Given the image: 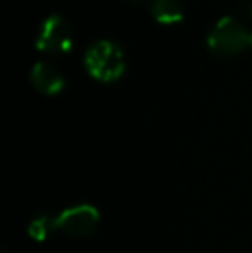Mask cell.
Instances as JSON below:
<instances>
[{
  "label": "cell",
  "instance_id": "3",
  "mask_svg": "<svg viewBox=\"0 0 252 253\" xmlns=\"http://www.w3.org/2000/svg\"><path fill=\"white\" fill-rule=\"evenodd\" d=\"M99 224V212L92 205H76L55 217V227L76 238H88Z\"/></svg>",
  "mask_w": 252,
  "mask_h": 253
},
{
  "label": "cell",
  "instance_id": "9",
  "mask_svg": "<svg viewBox=\"0 0 252 253\" xmlns=\"http://www.w3.org/2000/svg\"><path fill=\"white\" fill-rule=\"evenodd\" d=\"M2 253H9V252H7V250H3V252H2Z\"/></svg>",
  "mask_w": 252,
  "mask_h": 253
},
{
  "label": "cell",
  "instance_id": "4",
  "mask_svg": "<svg viewBox=\"0 0 252 253\" xmlns=\"http://www.w3.org/2000/svg\"><path fill=\"white\" fill-rule=\"evenodd\" d=\"M35 43L47 52H64L71 47V28L61 14H50L40 23Z\"/></svg>",
  "mask_w": 252,
  "mask_h": 253
},
{
  "label": "cell",
  "instance_id": "7",
  "mask_svg": "<svg viewBox=\"0 0 252 253\" xmlns=\"http://www.w3.org/2000/svg\"><path fill=\"white\" fill-rule=\"evenodd\" d=\"M54 229H57V227H55V219H50V217H47V215H40L30 224L28 233L31 234V238L40 241V240H45Z\"/></svg>",
  "mask_w": 252,
  "mask_h": 253
},
{
  "label": "cell",
  "instance_id": "6",
  "mask_svg": "<svg viewBox=\"0 0 252 253\" xmlns=\"http://www.w3.org/2000/svg\"><path fill=\"white\" fill-rule=\"evenodd\" d=\"M151 12L161 23H175L183 17L180 0H151Z\"/></svg>",
  "mask_w": 252,
  "mask_h": 253
},
{
  "label": "cell",
  "instance_id": "5",
  "mask_svg": "<svg viewBox=\"0 0 252 253\" xmlns=\"http://www.w3.org/2000/svg\"><path fill=\"white\" fill-rule=\"evenodd\" d=\"M30 78H31V83L38 90L49 95L57 93L59 90H62L64 83H66L61 71L52 66V64L45 62V60H37L33 64V67L30 71Z\"/></svg>",
  "mask_w": 252,
  "mask_h": 253
},
{
  "label": "cell",
  "instance_id": "1",
  "mask_svg": "<svg viewBox=\"0 0 252 253\" xmlns=\"http://www.w3.org/2000/svg\"><path fill=\"white\" fill-rule=\"evenodd\" d=\"M83 62L88 73L101 81H112L125 71V55L119 43L111 38H101L88 45Z\"/></svg>",
  "mask_w": 252,
  "mask_h": 253
},
{
  "label": "cell",
  "instance_id": "2",
  "mask_svg": "<svg viewBox=\"0 0 252 253\" xmlns=\"http://www.w3.org/2000/svg\"><path fill=\"white\" fill-rule=\"evenodd\" d=\"M249 35L251 31L237 17L223 16L209 30L207 45L218 55H230L246 47L249 42Z\"/></svg>",
  "mask_w": 252,
  "mask_h": 253
},
{
  "label": "cell",
  "instance_id": "8",
  "mask_svg": "<svg viewBox=\"0 0 252 253\" xmlns=\"http://www.w3.org/2000/svg\"><path fill=\"white\" fill-rule=\"evenodd\" d=\"M247 45L252 48V31H251V35H249V42H247Z\"/></svg>",
  "mask_w": 252,
  "mask_h": 253
},
{
  "label": "cell",
  "instance_id": "10",
  "mask_svg": "<svg viewBox=\"0 0 252 253\" xmlns=\"http://www.w3.org/2000/svg\"><path fill=\"white\" fill-rule=\"evenodd\" d=\"M251 14H252V7H251Z\"/></svg>",
  "mask_w": 252,
  "mask_h": 253
}]
</instances>
